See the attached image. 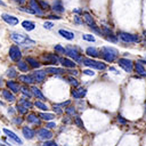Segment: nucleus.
Masks as SVG:
<instances>
[{
    "instance_id": "nucleus-50",
    "label": "nucleus",
    "mask_w": 146,
    "mask_h": 146,
    "mask_svg": "<svg viewBox=\"0 0 146 146\" xmlns=\"http://www.w3.org/2000/svg\"><path fill=\"white\" fill-rule=\"evenodd\" d=\"M13 1H15V2L18 3V5H23V3H25L26 0H13Z\"/></svg>"
},
{
    "instance_id": "nucleus-30",
    "label": "nucleus",
    "mask_w": 146,
    "mask_h": 146,
    "mask_svg": "<svg viewBox=\"0 0 146 146\" xmlns=\"http://www.w3.org/2000/svg\"><path fill=\"white\" fill-rule=\"evenodd\" d=\"M26 62L30 64V66H32V67H34V68H35V67H36V68L40 67V63H39L35 58H33V57H27V58H26Z\"/></svg>"
},
{
    "instance_id": "nucleus-46",
    "label": "nucleus",
    "mask_w": 146,
    "mask_h": 146,
    "mask_svg": "<svg viewBox=\"0 0 146 146\" xmlns=\"http://www.w3.org/2000/svg\"><path fill=\"white\" fill-rule=\"evenodd\" d=\"M19 9H21L22 11H25V13H29V14H34V11H33V10H32L30 7H29V8H24V7H21Z\"/></svg>"
},
{
    "instance_id": "nucleus-6",
    "label": "nucleus",
    "mask_w": 146,
    "mask_h": 146,
    "mask_svg": "<svg viewBox=\"0 0 146 146\" xmlns=\"http://www.w3.org/2000/svg\"><path fill=\"white\" fill-rule=\"evenodd\" d=\"M65 50H66V55H67L68 57L73 58L74 62H78V63H81V62H82L83 58L81 57V55H80V52L78 51L76 48H74V47H72V46H67V47L65 48Z\"/></svg>"
},
{
    "instance_id": "nucleus-21",
    "label": "nucleus",
    "mask_w": 146,
    "mask_h": 146,
    "mask_svg": "<svg viewBox=\"0 0 146 146\" xmlns=\"http://www.w3.org/2000/svg\"><path fill=\"white\" fill-rule=\"evenodd\" d=\"M52 10L56 11V13H64V7L62 5V1L60 0H55L54 1V5H52Z\"/></svg>"
},
{
    "instance_id": "nucleus-56",
    "label": "nucleus",
    "mask_w": 146,
    "mask_h": 146,
    "mask_svg": "<svg viewBox=\"0 0 146 146\" xmlns=\"http://www.w3.org/2000/svg\"><path fill=\"white\" fill-rule=\"evenodd\" d=\"M139 62H141L143 64H145V63H146V56H145V60H139Z\"/></svg>"
},
{
    "instance_id": "nucleus-42",
    "label": "nucleus",
    "mask_w": 146,
    "mask_h": 146,
    "mask_svg": "<svg viewBox=\"0 0 146 146\" xmlns=\"http://www.w3.org/2000/svg\"><path fill=\"white\" fill-rule=\"evenodd\" d=\"M52 26H54V24H52L51 22H44V23H43V27L47 29V30H51Z\"/></svg>"
},
{
    "instance_id": "nucleus-9",
    "label": "nucleus",
    "mask_w": 146,
    "mask_h": 146,
    "mask_svg": "<svg viewBox=\"0 0 146 146\" xmlns=\"http://www.w3.org/2000/svg\"><path fill=\"white\" fill-rule=\"evenodd\" d=\"M36 135H38L39 139H41V140H43V141H44V140H50V139L52 138V132L49 131V130L46 129V128L39 129L38 132H36Z\"/></svg>"
},
{
    "instance_id": "nucleus-51",
    "label": "nucleus",
    "mask_w": 146,
    "mask_h": 146,
    "mask_svg": "<svg viewBox=\"0 0 146 146\" xmlns=\"http://www.w3.org/2000/svg\"><path fill=\"white\" fill-rule=\"evenodd\" d=\"M71 102L70 100H67V102H65V103H60V104H57L58 106H66V105H68Z\"/></svg>"
},
{
    "instance_id": "nucleus-19",
    "label": "nucleus",
    "mask_w": 146,
    "mask_h": 146,
    "mask_svg": "<svg viewBox=\"0 0 146 146\" xmlns=\"http://www.w3.org/2000/svg\"><path fill=\"white\" fill-rule=\"evenodd\" d=\"M135 70H136V72H137L139 75L146 76V68L144 67V65H143L141 62H137V63L135 64Z\"/></svg>"
},
{
    "instance_id": "nucleus-43",
    "label": "nucleus",
    "mask_w": 146,
    "mask_h": 146,
    "mask_svg": "<svg viewBox=\"0 0 146 146\" xmlns=\"http://www.w3.org/2000/svg\"><path fill=\"white\" fill-rule=\"evenodd\" d=\"M75 124H76L79 128H83V122L81 121V119H80L79 116L75 117Z\"/></svg>"
},
{
    "instance_id": "nucleus-47",
    "label": "nucleus",
    "mask_w": 146,
    "mask_h": 146,
    "mask_svg": "<svg viewBox=\"0 0 146 146\" xmlns=\"http://www.w3.org/2000/svg\"><path fill=\"white\" fill-rule=\"evenodd\" d=\"M83 72V74H86V75H95V72L92 71V70H84V71H82Z\"/></svg>"
},
{
    "instance_id": "nucleus-8",
    "label": "nucleus",
    "mask_w": 146,
    "mask_h": 146,
    "mask_svg": "<svg viewBox=\"0 0 146 146\" xmlns=\"http://www.w3.org/2000/svg\"><path fill=\"white\" fill-rule=\"evenodd\" d=\"M117 63H119V65H120L125 72H128V73H131V72H132V70H133V62H132V60H130V59H128V58H120V59L117 60Z\"/></svg>"
},
{
    "instance_id": "nucleus-48",
    "label": "nucleus",
    "mask_w": 146,
    "mask_h": 146,
    "mask_svg": "<svg viewBox=\"0 0 146 146\" xmlns=\"http://www.w3.org/2000/svg\"><path fill=\"white\" fill-rule=\"evenodd\" d=\"M74 22H75L76 24H82V19H81L80 16H78V15L74 16Z\"/></svg>"
},
{
    "instance_id": "nucleus-5",
    "label": "nucleus",
    "mask_w": 146,
    "mask_h": 146,
    "mask_svg": "<svg viewBox=\"0 0 146 146\" xmlns=\"http://www.w3.org/2000/svg\"><path fill=\"white\" fill-rule=\"evenodd\" d=\"M82 62H83L82 63L83 65L92 67V68H97V70H102V71L106 68V64L102 63V62H98V60H94V59H90V58H83Z\"/></svg>"
},
{
    "instance_id": "nucleus-27",
    "label": "nucleus",
    "mask_w": 146,
    "mask_h": 146,
    "mask_svg": "<svg viewBox=\"0 0 146 146\" xmlns=\"http://www.w3.org/2000/svg\"><path fill=\"white\" fill-rule=\"evenodd\" d=\"M31 91H32V95H34L36 98H39V99H41V100H44L46 99V97L42 95V92L40 91V89L39 88H36V87H32L31 88Z\"/></svg>"
},
{
    "instance_id": "nucleus-37",
    "label": "nucleus",
    "mask_w": 146,
    "mask_h": 146,
    "mask_svg": "<svg viewBox=\"0 0 146 146\" xmlns=\"http://www.w3.org/2000/svg\"><path fill=\"white\" fill-rule=\"evenodd\" d=\"M19 104H22L24 107H26V108H31L32 107V103L30 102V100H26V99H21L19 100Z\"/></svg>"
},
{
    "instance_id": "nucleus-44",
    "label": "nucleus",
    "mask_w": 146,
    "mask_h": 146,
    "mask_svg": "<svg viewBox=\"0 0 146 146\" xmlns=\"http://www.w3.org/2000/svg\"><path fill=\"white\" fill-rule=\"evenodd\" d=\"M43 146H58L55 141H50V140H44Z\"/></svg>"
},
{
    "instance_id": "nucleus-12",
    "label": "nucleus",
    "mask_w": 146,
    "mask_h": 146,
    "mask_svg": "<svg viewBox=\"0 0 146 146\" xmlns=\"http://www.w3.org/2000/svg\"><path fill=\"white\" fill-rule=\"evenodd\" d=\"M1 18H2V21H5L7 24H9V25H11V26L17 25L18 22H19L17 17H15L14 15H9V14H2V15H1Z\"/></svg>"
},
{
    "instance_id": "nucleus-55",
    "label": "nucleus",
    "mask_w": 146,
    "mask_h": 146,
    "mask_svg": "<svg viewBox=\"0 0 146 146\" xmlns=\"http://www.w3.org/2000/svg\"><path fill=\"white\" fill-rule=\"evenodd\" d=\"M143 35H144V38L146 39V31H144V32H143Z\"/></svg>"
},
{
    "instance_id": "nucleus-32",
    "label": "nucleus",
    "mask_w": 146,
    "mask_h": 146,
    "mask_svg": "<svg viewBox=\"0 0 146 146\" xmlns=\"http://www.w3.org/2000/svg\"><path fill=\"white\" fill-rule=\"evenodd\" d=\"M34 105L38 107V108H40V110H42V111H47L48 110V106L44 104V103H42V102H40V100H38V102H35L34 103Z\"/></svg>"
},
{
    "instance_id": "nucleus-36",
    "label": "nucleus",
    "mask_w": 146,
    "mask_h": 146,
    "mask_svg": "<svg viewBox=\"0 0 146 146\" xmlns=\"http://www.w3.org/2000/svg\"><path fill=\"white\" fill-rule=\"evenodd\" d=\"M67 80H68L70 84H72L73 87H79V81H78L75 78H73V76H67Z\"/></svg>"
},
{
    "instance_id": "nucleus-24",
    "label": "nucleus",
    "mask_w": 146,
    "mask_h": 146,
    "mask_svg": "<svg viewBox=\"0 0 146 146\" xmlns=\"http://www.w3.org/2000/svg\"><path fill=\"white\" fill-rule=\"evenodd\" d=\"M7 86H8L9 90H11L13 92H18V91H21L19 84H18L17 82H15V81H8V82H7Z\"/></svg>"
},
{
    "instance_id": "nucleus-17",
    "label": "nucleus",
    "mask_w": 146,
    "mask_h": 146,
    "mask_svg": "<svg viewBox=\"0 0 146 146\" xmlns=\"http://www.w3.org/2000/svg\"><path fill=\"white\" fill-rule=\"evenodd\" d=\"M86 94H87V90H86L84 88H78L76 90H73V91H72V96H73L74 98H76V99H80V98L84 97Z\"/></svg>"
},
{
    "instance_id": "nucleus-22",
    "label": "nucleus",
    "mask_w": 146,
    "mask_h": 146,
    "mask_svg": "<svg viewBox=\"0 0 146 146\" xmlns=\"http://www.w3.org/2000/svg\"><path fill=\"white\" fill-rule=\"evenodd\" d=\"M22 26L27 32H30V31H32V30L35 29V24L33 22H31V21H24V22H22Z\"/></svg>"
},
{
    "instance_id": "nucleus-18",
    "label": "nucleus",
    "mask_w": 146,
    "mask_h": 146,
    "mask_svg": "<svg viewBox=\"0 0 146 146\" xmlns=\"http://www.w3.org/2000/svg\"><path fill=\"white\" fill-rule=\"evenodd\" d=\"M22 132H23V136L26 138V139H32L35 135V132L30 128V127H24L22 129Z\"/></svg>"
},
{
    "instance_id": "nucleus-54",
    "label": "nucleus",
    "mask_w": 146,
    "mask_h": 146,
    "mask_svg": "<svg viewBox=\"0 0 146 146\" xmlns=\"http://www.w3.org/2000/svg\"><path fill=\"white\" fill-rule=\"evenodd\" d=\"M119 121H120V122H121V123H125V120H123V119H122V117H121V116H120V117H119Z\"/></svg>"
},
{
    "instance_id": "nucleus-57",
    "label": "nucleus",
    "mask_w": 146,
    "mask_h": 146,
    "mask_svg": "<svg viewBox=\"0 0 146 146\" xmlns=\"http://www.w3.org/2000/svg\"><path fill=\"white\" fill-rule=\"evenodd\" d=\"M0 5H1V6H5V2H3V1H1V0H0Z\"/></svg>"
},
{
    "instance_id": "nucleus-26",
    "label": "nucleus",
    "mask_w": 146,
    "mask_h": 146,
    "mask_svg": "<svg viewBox=\"0 0 146 146\" xmlns=\"http://www.w3.org/2000/svg\"><path fill=\"white\" fill-rule=\"evenodd\" d=\"M18 80L24 83H27V84H32L35 81L32 75H21V76H18Z\"/></svg>"
},
{
    "instance_id": "nucleus-4",
    "label": "nucleus",
    "mask_w": 146,
    "mask_h": 146,
    "mask_svg": "<svg viewBox=\"0 0 146 146\" xmlns=\"http://www.w3.org/2000/svg\"><path fill=\"white\" fill-rule=\"evenodd\" d=\"M83 18H84V22L89 25V27L94 31V32H96V33H98V34H102V30L97 26V24L95 23V21H94V17L89 14V13H83ZM103 35V34H102Z\"/></svg>"
},
{
    "instance_id": "nucleus-1",
    "label": "nucleus",
    "mask_w": 146,
    "mask_h": 146,
    "mask_svg": "<svg viewBox=\"0 0 146 146\" xmlns=\"http://www.w3.org/2000/svg\"><path fill=\"white\" fill-rule=\"evenodd\" d=\"M100 55H102V57H103L106 62L112 63V62H114V60L117 58L119 51H117L115 48L107 46V47H103V48L100 49Z\"/></svg>"
},
{
    "instance_id": "nucleus-2",
    "label": "nucleus",
    "mask_w": 146,
    "mask_h": 146,
    "mask_svg": "<svg viewBox=\"0 0 146 146\" xmlns=\"http://www.w3.org/2000/svg\"><path fill=\"white\" fill-rule=\"evenodd\" d=\"M117 38L120 40H122L123 42H127V43H137V42H140V36L139 35L131 34V33L123 32V31L117 32Z\"/></svg>"
},
{
    "instance_id": "nucleus-15",
    "label": "nucleus",
    "mask_w": 146,
    "mask_h": 146,
    "mask_svg": "<svg viewBox=\"0 0 146 146\" xmlns=\"http://www.w3.org/2000/svg\"><path fill=\"white\" fill-rule=\"evenodd\" d=\"M32 76L34 78V80L36 82H43L46 79V71H35V72H33Z\"/></svg>"
},
{
    "instance_id": "nucleus-40",
    "label": "nucleus",
    "mask_w": 146,
    "mask_h": 146,
    "mask_svg": "<svg viewBox=\"0 0 146 146\" xmlns=\"http://www.w3.org/2000/svg\"><path fill=\"white\" fill-rule=\"evenodd\" d=\"M83 39L86 41H90V42H94L95 41V36L91 35V34H83Z\"/></svg>"
},
{
    "instance_id": "nucleus-35",
    "label": "nucleus",
    "mask_w": 146,
    "mask_h": 146,
    "mask_svg": "<svg viewBox=\"0 0 146 146\" xmlns=\"http://www.w3.org/2000/svg\"><path fill=\"white\" fill-rule=\"evenodd\" d=\"M21 91H22V94H23L24 96H27V97H31V96H32V91H31L27 87H22V88H21Z\"/></svg>"
},
{
    "instance_id": "nucleus-20",
    "label": "nucleus",
    "mask_w": 146,
    "mask_h": 146,
    "mask_svg": "<svg viewBox=\"0 0 146 146\" xmlns=\"http://www.w3.org/2000/svg\"><path fill=\"white\" fill-rule=\"evenodd\" d=\"M86 52H87L88 56H91V57H99V56H100V51H99L97 48H95V47H89V48H87V49H86Z\"/></svg>"
},
{
    "instance_id": "nucleus-41",
    "label": "nucleus",
    "mask_w": 146,
    "mask_h": 146,
    "mask_svg": "<svg viewBox=\"0 0 146 146\" xmlns=\"http://www.w3.org/2000/svg\"><path fill=\"white\" fill-rule=\"evenodd\" d=\"M55 50L58 51V52H60V54H66L65 48H63L60 44H56V46H55Z\"/></svg>"
},
{
    "instance_id": "nucleus-3",
    "label": "nucleus",
    "mask_w": 146,
    "mask_h": 146,
    "mask_svg": "<svg viewBox=\"0 0 146 146\" xmlns=\"http://www.w3.org/2000/svg\"><path fill=\"white\" fill-rule=\"evenodd\" d=\"M10 38H11V40H13L15 43H17V44H24V46H26V43L34 44V41L30 40L27 36H25V35H23V34H21V33H17V32H13L11 35H10Z\"/></svg>"
},
{
    "instance_id": "nucleus-49",
    "label": "nucleus",
    "mask_w": 146,
    "mask_h": 146,
    "mask_svg": "<svg viewBox=\"0 0 146 146\" xmlns=\"http://www.w3.org/2000/svg\"><path fill=\"white\" fill-rule=\"evenodd\" d=\"M47 18H49V19H60V17L57 16V15H49V16H47Z\"/></svg>"
},
{
    "instance_id": "nucleus-14",
    "label": "nucleus",
    "mask_w": 146,
    "mask_h": 146,
    "mask_svg": "<svg viewBox=\"0 0 146 146\" xmlns=\"http://www.w3.org/2000/svg\"><path fill=\"white\" fill-rule=\"evenodd\" d=\"M3 132H5L9 138H11L14 141H16L17 144H19V145H22V144H23V141L21 140V138H19L18 136H16V133H15V132H13L11 130H9V129L5 128V129H3Z\"/></svg>"
},
{
    "instance_id": "nucleus-10",
    "label": "nucleus",
    "mask_w": 146,
    "mask_h": 146,
    "mask_svg": "<svg viewBox=\"0 0 146 146\" xmlns=\"http://www.w3.org/2000/svg\"><path fill=\"white\" fill-rule=\"evenodd\" d=\"M102 34L105 35V38H106L107 40L112 41V42H116V41H117V35H115V34L113 33V31L110 30L107 26H103V29H102Z\"/></svg>"
},
{
    "instance_id": "nucleus-45",
    "label": "nucleus",
    "mask_w": 146,
    "mask_h": 146,
    "mask_svg": "<svg viewBox=\"0 0 146 146\" xmlns=\"http://www.w3.org/2000/svg\"><path fill=\"white\" fill-rule=\"evenodd\" d=\"M66 113L70 114V115H74V114H75L74 107H67V108H66Z\"/></svg>"
},
{
    "instance_id": "nucleus-34",
    "label": "nucleus",
    "mask_w": 146,
    "mask_h": 146,
    "mask_svg": "<svg viewBox=\"0 0 146 146\" xmlns=\"http://www.w3.org/2000/svg\"><path fill=\"white\" fill-rule=\"evenodd\" d=\"M40 116H41V119L47 120V121L52 120V119L55 117V116H54V114H50V113H40Z\"/></svg>"
},
{
    "instance_id": "nucleus-13",
    "label": "nucleus",
    "mask_w": 146,
    "mask_h": 146,
    "mask_svg": "<svg viewBox=\"0 0 146 146\" xmlns=\"http://www.w3.org/2000/svg\"><path fill=\"white\" fill-rule=\"evenodd\" d=\"M43 60H44L47 64L56 65V64L59 62V58H58L55 54H46V55H43Z\"/></svg>"
},
{
    "instance_id": "nucleus-16",
    "label": "nucleus",
    "mask_w": 146,
    "mask_h": 146,
    "mask_svg": "<svg viewBox=\"0 0 146 146\" xmlns=\"http://www.w3.org/2000/svg\"><path fill=\"white\" fill-rule=\"evenodd\" d=\"M59 62H60V64H62L64 67H67V68H73V67H75V63H74L72 59H70V58L63 57V58H59Z\"/></svg>"
},
{
    "instance_id": "nucleus-38",
    "label": "nucleus",
    "mask_w": 146,
    "mask_h": 146,
    "mask_svg": "<svg viewBox=\"0 0 146 146\" xmlns=\"http://www.w3.org/2000/svg\"><path fill=\"white\" fill-rule=\"evenodd\" d=\"M27 110H29V108L24 107L22 104H17V111H18L21 114H25V113H27Z\"/></svg>"
},
{
    "instance_id": "nucleus-25",
    "label": "nucleus",
    "mask_w": 146,
    "mask_h": 146,
    "mask_svg": "<svg viewBox=\"0 0 146 146\" xmlns=\"http://www.w3.org/2000/svg\"><path fill=\"white\" fill-rule=\"evenodd\" d=\"M2 97H3V99H6L7 102H14V100H15L14 94L10 92V91L7 90V89H3V90H2Z\"/></svg>"
},
{
    "instance_id": "nucleus-33",
    "label": "nucleus",
    "mask_w": 146,
    "mask_h": 146,
    "mask_svg": "<svg viewBox=\"0 0 146 146\" xmlns=\"http://www.w3.org/2000/svg\"><path fill=\"white\" fill-rule=\"evenodd\" d=\"M7 75H8V78H16L18 75V73L16 72V70L14 67H10L8 70V72H7Z\"/></svg>"
},
{
    "instance_id": "nucleus-23",
    "label": "nucleus",
    "mask_w": 146,
    "mask_h": 146,
    "mask_svg": "<svg viewBox=\"0 0 146 146\" xmlns=\"http://www.w3.org/2000/svg\"><path fill=\"white\" fill-rule=\"evenodd\" d=\"M58 33H59L63 38H65V39H67V40H73V39H74V33H72V32H70V31H67V30L60 29V30L58 31Z\"/></svg>"
},
{
    "instance_id": "nucleus-28",
    "label": "nucleus",
    "mask_w": 146,
    "mask_h": 146,
    "mask_svg": "<svg viewBox=\"0 0 146 146\" xmlns=\"http://www.w3.org/2000/svg\"><path fill=\"white\" fill-rule=\"evenodd\" d=\"M17 66H18V70L22 71V72H29V64L27 62H24V60H18L17 62Z\"/></svg>"
},
{
    "instance_id": "nucleus-53",
    "label": "nucleus",
    "mask_w": 146,
    "mask_h": 146,
    "mask_svg": "<svg viewBox=\"0 0 146 146\" xmlns=\"http://www.w3.org/2000/svg\"><path fill=\"white\" fill-rule=\"evenodd\" d=\"M14 122L19 124V123H22V122H23V119H21V117H19V119H15V120H14Z\"/></svg>"
},
{
    "instance_id": "nucleus-52",
    "label": "nucleus",
    "mask_w": 146,
    "mask_h": 146,
    "mask_svg": "<svg viewBox=\"0 0 146 146\" xmlns=\"http://www.w3.org/2000/svg\"><path fill=\"white\" fill-rule=\"evenodd\" d=\"M47 127H48V128H55V127H56V124H55V122H50V123H48V124H47Z\"/></svg>"
},
{
    "instance_id": "nucleus-11",
    "label": "nucleus",
    "mask_w": 146,
    "mask_h": 146,
    "mask_svg": "<svg viewBox=\"0 0 146 146\" xmlns=\"http://www.w3.org/2000/svg\"><path fill=\"white\" fill-rule=\"evenodd\" d=\"M29 7L34 11L35 15H39V16L43 15V10H42L39 1H36V0H29Z\"/></svg>"
},
{
    "instance_id": "nucleus-7",
    "label": "nucleus",
    "mask_w": 146,
    "mask_h": 146,
    "mask_svg": "<svg viewBox=\"0 0 146 146\" xmlns=\"http://www.w3.org/2000/svg\"><path fill=\"white\" fill-rule=\"evenodd\" d=\"M9 57H10V59L14 60V62H18V60L22 58V51H21V49L18 48V46L13 44V46L9 48Z\"/></svg>"
},
{
    "instance_id": "nucleus-39",
    "label": "nucleus",
    "mask_w": 146,
    "mask_h": 146,
    "mask_svg": "<svg viewBox=\"0 0 146 146\" xmlns=\"http://www.w3.org/2000/svg\"><path fill=\"white\" fill-rule=\"evenodd\" d=\"M39 3H40V6H41V8H42V10H48L50 7H49V5H48V2H46V1H43V0H40L39 1Z\"/></svg>"
},
{
    "instance_id": "nucleus-31",
    "label": "nucleus",
    "mask_w": 146,
    "mask_h": 146,
    "mask_svg": "<svg viewBox=\"0 0 146 146\" xmlns=\"http://www.w3.org/2000/svg\"><path fill=\"white\" fill-rule=\"evenodd\" d=\"M46 72L52 73V74H59V73H63V72H65V71L62 70V68H58V67H47V68H46Z\"/></svg>"
},
{
    "instance_id": "nucleus-29",
    "label": "nucleus",
    "mask_w": 146,
    "mask_h": 146,
    "mask_svg": "<svg viewBox=\"0 0 146 146\" xmlns=\"http://www.w3.org/2000/svg\"><path fill=\"white\" fill-rule=\"evenodd\" d=\"M27 121L33 123V124H38V125H40V123H41L39 117H36V115H34V114H29L27 115Z\"/></svg>"
}]
</instances>
